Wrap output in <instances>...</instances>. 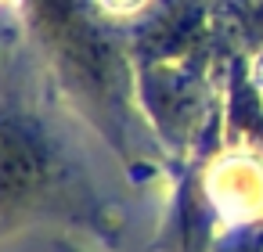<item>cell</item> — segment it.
Here are the masks:
<instances>
[{"label": "cell", "instance_id": "6da1fadb", "mask_svg": "<svg viewBox=\"0 0 263 252\" xmlns=\"http://www.w3.org/2000/svg\"><path fill=\"white\" fill-rule=\"evenodd\" d=\"M18 26L40 47L65 101L105 137L130 177H152L166 166L141 101L137 62L94 0H11Z\"/></svg>", "mask_w": 263, "mask_h": 252}, {"label": "cell", "instance_id": "7a4b0ae2", "mask_svg": "<svg viewBox=\"0 0 263 252\" xmlns=\"http://www.w3.org/2000/svg\"><path fill=\"white\" fill-rule=\"evenodd\" d=\"M36 223L105 241L119 234V220L47 119L22 101H0V238Z\"/></svg>", "mask_w": 263, "mask_h": 252}, {"label": "cell", "instance_id": "3957f363", "mask_svg": "<svg viewBox=\"0 0 263 252\" xmlns=\"http://www.w3.org/2000/svg\"><path fill=\"white\" fill-rule=\"evenodd\" d=\"M213 54L159 58L137 65V101L166 166H187L213 155L223 141V112L213 90Z\"/></svg>", "mask_w": 263, "mask_h": 252}, {"label": "cell", "instance_id": "277c9868", "mask_svg": "<svg viewBox=\"0 0 263 252\" xmlns=\"http://www.w3.org/2000/svg\"><path fill=\"white\" fill-rule=\"evenodd\" d=\"M231 8H234V15H238L234 29L259 44V40H263V0H231Z\"/></svg>", "mask_w": 263, "mask_h": 252}, {"label": "cell", "instance_id": "5b68a950", "mask_svg": "<svg viewBox=\"0 0 263 252\" xmlns=\"http://www.w3.org/2000/svg\"><path fill=\"white\" fill-rule=\"evenodd\" d=\"M249 65H252V80H256L259 90H263V40H259V47H256V58H249Z\"/></svg>", "mask_w": 263, "mask_h": 252}, {"label": "cell", "instance_id": "8992f818", "mask_svg": "<svg viewBox=\"0 0 263 252\" xmlns=\"http://www.w3.org/2000/svg\"><path fill=\"white\" fill-rule=\"evenodd\" d=\"M54 252H87V248H80V245L69 241V238H54Z\"/></svg>", "mask_w": 263, "mask_h": 252}]
</instances>
